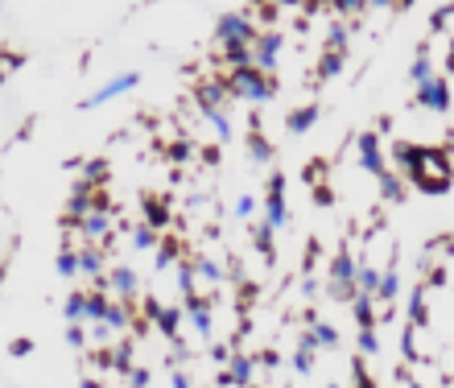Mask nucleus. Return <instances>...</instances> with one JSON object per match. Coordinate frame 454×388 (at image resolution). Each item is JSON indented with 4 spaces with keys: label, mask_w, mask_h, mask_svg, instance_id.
<instances>
[{
    "label": "nucleus",
    "mask_w": 454,
    "mask_h": 388,
    "mask_svg": "<svg viewBox=\"0 0 454 388\" xmlns=\"http://www.w3.org/2000/svg\"><path fill=\"white\" fill-rule=\"evenodd\" d=\"M227 95H235V99H252V103H261V99H269L277 83H272L269 71H261V66H231V75L224 79Z\"/></svg>",
    "instance_id": "f257e3e1"
},
{
    "label": "nucleus",
    "mask_w": 454,
    "mask_h": 388,
    "mask_svg": "<svg viewBox=\"0 0 454 388\" xmlns=\"http://www.w3.org/2000/svg\"><path fill=\"white\" fill-rule=\"evenodd\" d=\"M256 38V29H252V21L244 17V13H219V21H215V42H252Z\"/></svg>",
    "instance_id": "f03ea898"
},
{
    "label": "nucleus",
    "mask_w": 454,
    "mask_h": 388,
    "mask_svg": "<svg viewBox=\"0 0 454 388\" xmlns=\"http://www.w3.org/2000/svg\"><path fill=\"white\" fill-rule=\"evenodd\" d=\"M136 83H140V75H136V71H129V75H116V79H108V83L99 87L95 95H87V99H83V108H99V103H108V99H116V95L133 91Z\"/></svg>",
    "instance_id": "7ed1b4c3"
},
{
    "label": "nucleus",
    "mask_w": 454,
    "mask_h": 388,
    "mask_svg": "<svg viewBox=\"0 0 454 388\" xmlns=\"http://www.w3.org/2000/svg\"><path fill=\"white\" fill-rule=\"evenodd\" d=\"M277 54H281V38H277V34H256V38H252V66L272 71V66H277Z\"/></svg>",
    "instance_id": "20e7f679"
},
{
    "label": "nucleus",
    "mask_w": 454,
    "mask_h": 388,
    "mask_svg": "<svg viewBox=\"0 0 454 388\" xmlns=\"http://www.w3.org/2000/svg\"><path fill=\"white\" fill-rule=\"evenodd\" d=\"M145 310H149V318H157V326H161V335L166 339H178V322H182V314L178 310H161V302H145Z\"/></svg>",
    "instance_id": "39448f33"
},
{
    "label": "nucleus",
    "mask_w": 454,
    "mask_h": 388,
    "mask_svg": "<svg viewBox=\"0 0 454 388\" xmlns=\"http://www.w3.org/2000/svg\"><path fill=\"white\" fill-rule=\"evenodd\" d=\"M421 103H430L434 112H446V103H451V91L442 79H425L421 83Z\"/></svg>",
    "instance_id": "423d86ee"
},
{
    "label": "nucleus",
    "mask_w": 454,
    "mask_h": 388,
    "mask_svg": "<svg viewBox=\"0 0 454 388\" xmlns=\"http://www.w3.org/2000/svg\"><path fill=\"white\" fill-rule=\"evenodd\" d=\"M269 227L277 231V227H285V219H289V211H285V199H281V178H272V186H269Z\"/></svg>",
    "instance_id": "0eeeda50"
},
{
    "label": "nucleus",
    "mask_w": 454,
    "mask_h": 388,
    "mask_svg": "<svg viewBox=\"0 0 454 388\" xmlns=\"http://www.w3.org/2000/svg\"><path fill=\"white\" fill-rule=\"evenodd\" d=\"M108 227H112V215H108V207H99V215H91V219H79V236H87V240L103 236Z\"/></svg>",
    "instance_id": "6e6552de"
},
{
    "label": "nucleus",
    "mask_w": 454,
    "mask_h": 388,
    "mask_svg": "<svg viewBox=\"0 0 454 388\" xmlns=\"http://www.w3.org/2000/svg\"><path fill=\"white\" fill-rule=\"evenodd\" d=\"M186 314L194 318V326H198V335H211V310L203 298H186Z\"/></svg>",
    "instance_id": "1a4fd4ad"
},
{
    "label": "nucleus",
    "mask_w": 454,
    "mask_h": 388,
    "mask_svg": "<svg viewBox=\"0 0 454 388\" xmlns=\"http://www.w3.org/2000/svg\"><path fill=\"white\" fill-rule=\"evenodd\" d=\"M252 368H256V364H252L248 355H235V359H231L227 380H231V385H248V380H252Z\"/></svg>",
    "instance_id": "9d476101"
},
{
    "label": "nucleus",
    "mask_w": 454,
    "mask_h": 388,
    "mask_svg": "<svg viewBox=\"0 0 454 388\" xmlns=\"http://www.w3.org/2000/svg\"><path fill=\"white\" fill-rule=\"evenodd\" d=\"M108 281H112V289H116L120 298H129V294H133V289H136V277H133V268H112V277H108Z\"/></svg>",
    "instance_id": "9b49d317"
},
{
    "label": "nucleus",
    "mask_w": 454,
    "mask_h": 388,
    "mask_svg": "<svg viewBox=\"0 0 454 388\" xmlns=\"http://www.w3.org/2000/svg\"><path fill=\"white\" fill-rule=\"evenodd\" d=\"M75 260H79V273H99L103 268V252H95V248H79Z\"/></svg>",
    "instance_id": "f8f14e48"
},
{
    "label": "nucleus",
    "mask_w": 454,
    "mask_h": 388,
    "mask_svg": "<svg viewBox=\"0 0 454 388\" xmlns=\"http://www.w3.org/2000/svg\"><path fill=\"white\" fill-rule=\"evenodd\" d=\"M314 120H318V108H298V112L289 116V132L298 136V132H306V129H310Z\"/></svg>",
    "instance_id": "ddd939ff"
},
{
    "label": "nucleus",
    "mask_w": 454,
    "mask_h": 388,
    "mask_svg": "<svg viewBox=\"0 0 454 388\" xmlns=\"http://www.w3.org/2000/svg\"><path fill=\"white\" fill-rule=\"evenodd\" d=\"M248 153H252V161H261V166H265V161L272 157V145L261 136V132H252V136H248Z\"/></svg>",
    "instance_id": "4468645a"
},
{
    "label": "nucleus",
    "mask_w": 454,
    "mask_h": 388,
    "mask_svg": "<svg viewBox=\"0 0 454 388\" xmlns=\"http://www.w3.org/2000/svg\"><path fill=\"white\" fill-rule=\"evenodd\" d=\"M66 318L71 322H83L87 318V294H71L66 298Z\"/></svg>",
    "instance_id": "2eb2a0df"
},
{
    "label": "nucleus",
    "mask_w": 454,
    "mask_h": 388,
    "mask_svg": "<svg viewBox=\"0 0 454 388\" xmlns=\"http://www.w3.org/2000/svg\"><path fill=\"white\" fill-rule=\"evenodd\" d=\"M153 244H157V227H149V223H145V227H136V236H133V248H140V252H149Z\"/></svg>",
    "instance_id": "dca6fc26"
},
{
    "label": "nucleus",
    "mask_w": 454,
    "mask_h": 388,
    "mask_svg": "<svg viewBox=\"0 0 454 388\" xmlns=\"http://www.w3.org/2000/svg\"><path fill=\"white\" fill-rule=\"evenodd\" d=\"M330 277H335L339 285H347V281L356 277V268H351V260H347V257H339V260H335V264H330Z\"/></svg>",
    "instance_id": "f3484780"
},
{
    "label": "nucleus",
    "mask_w": 454,
    "mask_h": 388,
    "mask_svg": "<svg viewBox=\"0 0 454 388\" xmlns=\"http://www.w3.org/2000/svg\"><path fill=\"white\" fill-rule=\"evenodd\" d=\"M58 273H62V277H75V273H79V260H75V248H71V244H66L62 257H58Z\"/></svg>",
    "instance_id": "a211bd4d"
},
{
    "label": "nucleus",
    "mask_w": 454,
    "mask_h": 388,
    "mask_svg": "<svg viewBox=\"0 0 454 388\" xmlns=\"http://www.w3.org/2000/svg\"><path fill=\"white\" fill-rule=\"evenodd\" d=\"M310 364H314V347H306V343H302V351L293 355V368H298L302 376H310Z\"/></svg>",
    "instance_id": "6ab92c4d"
},
{
    "label": "nucleus",
    "mask_w": 454,
    "mask_h": 388,
    "mask_svg": "<svg viewBox=\"0 0 454 388\" xmlns=\"http://www.w3.org/2000/svg\"><path fill=\"white\" fill-rule=\"evenodd\" d=\"M198 277H203V281H211V285H215V281H224V268H219V264H215V260H203V264H198Z\"/></svg>",
    "instance_id": "aec40b11"
},
{
    "label": "nucleus",
    "mask_w": 454,
    "mask_h": 388,
    "mask_svg": "<svg viewBox=\"0 0 454 388\" xmlns=\"http://www.w3.org/2000/svg\"><path fill=\"white\" fill-rule=\"evenodd\" d=\"M178 289L186 298H194V268H186V264L178 268Z\"/></svg>",
    "instance_id": "412c9836"
},
{
    "label": "nucleus",
    "mask_w": 454,
    "mask_h": 388,
    "mask_svg": "<svg viewBox=\"0 0 454 388\" xmlns=\"http://www.w3.org/2000/svg\"><path fill=\"white\" fill-rule=\"evenodd\" d=\"M425 79H434V75H430V58H425V54H421V58H417V62H413V83L421 87V83H425Z\"/></svg>",
    "instance_id": "4be33fe9"
},
{
    "label": "nucleus",
    "mask_w": 454,
    "mask_h": 388,
    "mask_svg": "<svg viewBox=\"0 0 454 388\" xmlns=\"http://www.w3.org/2000/svg\"><path fill=\"white\" fill-rule=\"evenodd\" d=\"M360 285H363V294H376V285H380V273H376V268H363V273H360Z\"/></svg>",
    "instance_id": "5701e85b"
},
{
    "label": "nucleus",
    "mask_w": 454,
    "mask_h": 388,
    "mask_svg": "<svg viewBox=\"0 0 454 388\" xmlns=\"http://www.w3.org/2000/svg\"><path fill=\"white\" fill-rule=\"evenodd\" d=\"M376 347H380V343H376V335H372V326H363V335H360V351H363V355H372Z\"/></svg>",
    "instance_id": "b1692460"
},
{
    "label": "nucleus",
    "mask_w": 454,
    "mask_h": 388,
    "mask_svg": "<svg viewBox=\"0 0 454 388\" xmlns=\"http://www.w3.org/2000/svg\"><path fill=\"white\" fill-rule=\"evenodd\" d=\"M356 318H360L363 326H372V302H367V298H360V302H356Z\"/></svg>",
    "instance_id": "393cba45"
},
{
    "label": "nucleus",
    "mask_w": 454,
    "mask_h": 388,
    "mask_svg": "<svg viewBox=\"0 0 454 388\" xmlns=\"http://www.w3.org/2000/svg\"><path fill=\"white\" fill-rule=\"evenodd\" d=\"M166 223V207L161 203H149V227H161Z\"/></svg>",
    "instance_id": "a878e982"
},
{
    "label": "nucleus",
    "mask_w": 454,
    "mask_h": 388,
    "mask_svg": "<svg viewBox=\"0 0 454 388\" xmlns=\"http://www.w3.org/2000/svg\"><path fill=\"white\" fill-rule=\"evenodd\" d=\"M252 211H256V199H248V194H244V199L235 203V215H240V219H248Z\"/></svg>",
    "instance_id": "bb28decb"
},
{
    "label": "nucleus",
    "mask_w": 454,
    "mask_h": 388,
    "mask_svg": "<svg viewBox=\"0 0 454 388\" xmlns=\"http://www.w3.org/2000/svg\"><path fill=\"white\" fill-rule=\"evenodd\" d=\"M83 339H87V335H83V326H75V322H71V331H66V343H71V347H83Z\"/></svg>",
    "instance_id": "cd10ccee"
},
{
    "label": "nucleus",
    "mask_w": 454,
    "mask_h": 388,
    "mask_svg": "<svg viewBox=\"0 0 454 388\" xmlns=\"http://www.w3.org/2000/svg\"><path fill=\"white\" fill-rule=\"evenodd\" d=\"M174 257H178V248H174V244H166V248L157 252V268H166V264H170Z\"/></svg>",
    "instance_id": "c85d7f7f"
},
{
    "label": "nucleus",
    "mask_w": 454,
    "mask_h": 388,
    "mask_svg": "<svg viewBox=\"0 0 454 388\" xmlns=\"http://www.w3.org/2000/svg\"><path fill=\"white\" fill-rule=\"evenodd\" d=\"M149 385V372L145 368H133V388H145Z\"/></svg>",
    "instance_id": "c756f323"
},
{
    "label": "nucleus",
    "mask_w": 454,
    "mask_h": 388,
    "mask_svg": "<svg viewBox=\"0 0 454 388\" xmlns=\"http://www.w3.org/2000/svg\"><path fill=\"white\" fill-rule=\"evenodd\" d=\"M335 71H339V54H330V58L322 62V75H335Z\"/></svg>",
    "instance_id": "7c9ffc66"
},
{
    "label": "nucleus",
    "mask_w": 454,
    "mask_h": 388,
    "mask_svg": "<svg viewBox=\"0 0 454 388\" xmlns=\"http://www.w3.org/2000/svg\"><path fill=\"white\" fill-rule=\"evenodd\" d=\"M335 4H339L343 13H356V8H363V0H335Z\"/></svg>",
    "instance_id": "2f4dec72"
},
{
    "label": "nucleus",
    "mask_w": 454,
    "mask_h": 388,
    "mask_svg": "<svg viewBox=\"0 0 454 388\" xmlns=\"http://www.w3.org/2000/svg\"><path fill=\"white\" fill-rule=\"evenodd\" d=\"M170 385H174V388H190V376H186V372H174V380H170Z\"/></svg>",
    "instance_id": "473e14b6"
},
{
    "label": "nucleus",
    "mask_w": 454,
    "mask_h": 388,
    "mask_svg": "<svg viewBox=\"0 0 454 388\" xmlns=\"http://www.w3.org/2000/svg\"><path fill=\"white\" fill-rule=\"evenodd\" d=\"M29 347H34V343H29V339H21V343H13V355H29Z\"/></svg>",
    "instance_id": "72a5a7b5"
},
{
    "label": "nucleus",
    "mask_w": 454,
    "mask_h": 388,
    "mask_svg": "<svg viewBox=\"0 0 454 388\" xmlns=\"http://www.w3.org/2000/svg\"><path fill=\"white\" fill-rule=\"evenodd\" d=\"M79 388H99V380H83V385H79Z\"/></svg>",
    "instance_id": "f704fd0d"
},
{
    "label": "nucleus",
    "mask_w": 454,
    "mask_h": 388,
    "mask_svg": "<svg viewBox=\"0 0 454 388\" xmlns=\"http://www.w3.org/2000/svg\"><path fill=\"white\" fill-rule=\"evenodd\" d=\"M409 388H421V385H413V380H409Z\"/></svg>",
    "instance_id": "c9c22d12"
},
{
    "label": "nucleus",
    "mask_w": 454,
    "mask_h": 388,
    "mask_svg": "<svg viewBox=\"0 0 454 388\" xmlns=\"http://www.w3.org/2000/svg\"><path fill=\"white\" fill-rule=\"evenodd\" d=\"M281 4H293V0H281Z\"/></svg>",
    "instance_id": "e433bc0d"
},
{
    "label": "nucleus",
    "mask_w": 454,
    "mask_h": 388,
    "mask_svg": "<svg viewBox=\"0 0 454 388\" xmlns=\"http://www.w3.org/2000/svg\"><path fill=\"white\" fill-rule=\"evenodd\" d=\"M376 4H388V0H376Z\"/></svg>",
    "instance_id": "4c0bfd02"
},
{
    "label": "nucleus",
    "mask_w": 454,
    "mask_h": 388,
    "mask_svg": "<svg viewBox=\"0 0 454 388\" xmlns=\"http://www.w3.org/2000/svg\"><path fill=\"white\" fill-rule=\"evenodd\" d=\"M0 281H4V273H0Z\"/></svg>",
    "instance_id": "58836bf2"
}]
</instances>
